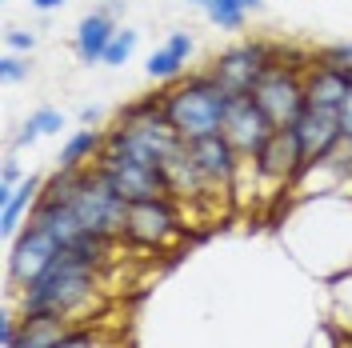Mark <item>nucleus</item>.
Masks as SVG:
<instances>
[{
    "instance_id": "nucleus-1",
    "label": "nucleus",
    "mask_w": 352,
    "mask_h": 348,
    "mask_svg": "<svg viewBox=\"0 0 352 348\" xmlns=\"http://www.w3.org/2000/svg\"><path fill=\"white\" fill-rule=\"evenodd\" d=\"M112 240L92 237L80 248H60V257L44 268L32 284H24L12 292V308L28 316V312H52V316H68L76 320L88 305H96V272L109 261Z\"/></svg>"
},
{
    "instance_id": "nucleus-2",
    "label": "nucleus",
    "mask_w": 352,
    "mask_h": 348,
    "mask_svg": "<svg viewBox=\"0 0 352 348\" xmlns=\"http://www.w3.org/2000/svg\"><path fill=\"white\" fill-rule=\"evenodd\" d=\"M164 96V120L173 124L184 140H197L208 132H220L224 109H228V88L217 85L212 72H188L160 92Z\"/></svg>"
},
{
    "instance_id": "nucleus-3",
    "label": "nucleus",
    "mask_w": 352,
    "mask_h": 348,
    "mask_svg": "<svg viewBox=\"0 0 352 348\" xmlns=\"http://www.w3.org/2000/svg\"><path fill=\"white\" fill-rule=\"evenodd\" d=\"M68 204L76 208V217L85 220V228L100 240H124V228H129V200L109 184V176L100 173L96 164H88L76 173V188L68 196Z\"/></svg>"
},
{
    "instance_id": "nucleus-4",
    "label": "nucleus",
    "mask_w": 352,
    "mask_h": 348,
    "mask_svg": "<svg viewBox=\"0 0 352 348\" xmlns=\"http://www.w3.org/2000/svg\"><path fill=\"white\" fill-rule=\"evenodd\" d=\"M256 105L268 112V120L276 129H288L296 124V116L308 109V96H305V68L300 65H272L264 68V76L252 88Z\"/></svg>"
},
{
    "instance_id": "nucleus-5",
    "label": "nucleus",
    "mask_w": 352,
    "mask_h": 348,
    "mask_svg": "<svg viewBox=\"0 0 352 348\" xmlns=\"http://www.w3.org/2000/svg\"><path fill=\"white\" fill-rule=\"evenodd\" d=\"M124 240H129L132 248H148V252L173 248L176 240H180V208H176L173 196L136 200V204L129 208Z\"/></svg>"
},
{
    "instance_id": "nucleus-6",
    "label": "nucleus",
    "mask_w": 352,
    "mask_h": 348,
    "mask_svg": "<svg viewBox=\"0 0 352 348\" xmlns=\"http://www.w3.org/2000/svg\"><path fill=\"white\" fill-rule=\"evenodd\" d=\"M280 65V56H276V48L264 41H244V44H232V48H224L220 56H212V65L208 72L217 76L220 88H228V92H252L256 80L264 76V68Z\"/></svg>"
},
{
    "instance_id": "nucleus-7",
    "label": "nucleus",
    "mask_w": 352,
    "mask_h": 348,
    "mask_svg": "<svg viewBox=\"0 0 352 348\" xmlns=\"http://www.w3.org/2000/svg\"><path fill=\"white\" fill-rule=\"evenodd\" d=\"M56 257H60V240L52 237L48 228L24 220V228L16 232L12 248H8V288L16 292L24 284H32Z\"/></svg>"
},
{
    "instance_id": "nucleus-8",
    "label": "nucleus",
    "mask_w": 352,
    "mask_h": 348,
    "mask_svg": "<svg viewBox=\"0 0 352 348\" xmlns=\"http://www.w3.org/2000/svg\"><path fill=\"white\" fill-rule=\"evenodd\" d=\"M96 168L109 176V184L129 204L153 200V196H168V176H164L160 164H144V160H132V156H120V153H100Z\"/></svg>"
},
{
    "instance_id": "nucleus-9",
    "label": "nucleus",
    "mask_w": 352,
    "mask_h": 348,
    "mask_svg": "<svg viewBox=\"0 0 352 348\" xmlns=\"http://www.w3.org/2000/svg\"><path fill=\"white\" fill-rule=\"evenodd\" d=\"M220 132L232 140V149H236L244 160H252V156L264 149V140L276 132V124L268 120V112L256 105L252 92H232V96H228V109H224Z\"/></svg>"
},
{
    "instance_id": "nucleus-10",
    "label": "nucleus",
    "mask_w": 352,
    "mask_h": 348,
    "mask_svg": "<svg viewBox=\"0 0 352 348\" xmlns=\"http://www.w3.org/2000/svg\"><path fill=\"white\" fill-rule=\"evenodd\" d=\"M184 144H188V153H192L200 176L208 180V188H212V193H220V188H232V184H236L244 156L232 149V140H228L224 132H208V136L184 140Z\"/></svg>"
},
{
    "instance_id": "nucleus-11",
    "label": "nucleus",
    "mask_w": 352,
    "mask_h": 348,
    "mask_svg": "<svg viewBox=\"0 0 352 348\" xmlns=\"http://www.w3.org/2000/svg\"><path fill=\"white\" fill-rule=\"evenodd\" d=\"M252 164H256V180H264L268 188H285L292 184L300 168H305V153H300V140H296V132L292 129H276L268 140H264V149L252 156Z\"/></svg>"
},
{
    "instance_id": "nucleus-12",
    "label": "nucleus",
    "mask_w": 352,
    "mask_h": 348,
    "mask_svg": "<svg viewBox=\"0 0 352 348\" xmlns=\"http://www.w3.org/2000/svg\"><path fill=\"white\" fill-rule=\"evenodd\" d=\"M288 129L296 132V140H300L305 164L329 160V156L340 153V144H344V136H340V120H336V112L332 109H312V105H308V109L296 116V124H288Z\"/></svg>"
},
{
    "instance_id": "nucleus-13",
    "label": "nucleus",
    "mask_w": 352,
    "mask_h": 348,
    "mask_svg": "<svg viewBox=\"0 0 352 348\" xmlns=\"http://www.w3.org/2000/svg\"><path fill=\"white\" fill-rule=\"evenodd\" d=\"M352 92V68H336V65H316L305 68V96L312 109H340V100Z\"/></svg>"
},
{
    "instance_id": "nucleus-14",
    "label": "nucleus",
    "mask_w": 352,
    "mask_h": 348,
    "mask_svg": "<svg viewBox=\"0 0 352 348\" xmlns=\"http://www.w3.org/2000/svg\"><path fill=\"white\" fill-rule=\"evenodd\" d=\"M164 176H168V196H173V200H200V196L212 193L208 180L200 176L197 160H192V153H188V144L164 164Z\"/></svg>"
},
{
    "instance_id": "nucleus-15",
    "label": "nucleus",
    "mask_w": 352,
    "mask_h": 348,
    "mask_svg": "<svg viewBox=\"0 0 352 348\" xmlns=\"http://www.w3.org/2000/svg\"><path fill=\"white\" fill-rule=\"evenodd\" d=\"M188 56H192V36H188V32H173V36L164 41V48H156L153 56H148V65H144V68H148V76H153V80L173 85V80L184 76Z\"/></svg>"
},
{
    "instance_id": "nucleus-16",
    "label": "nucleus",
    "mask_w": 352,
    "mask_h": 348,
    "mask_svg": "<svg viewBox=\"0 0 352 348\" xmlns=\"http://www.w3.org/2000/svg\"><path fill=\"white\" fill-rule=\"evenodd\" d=\"M41 188H44L41 176H24L21 184L12 188V196L0 204V232H4V240H8V244H12V240H16V232L24 228L21 220L28 217V213H32V204L41 200Z\"/></svg>"
},
{
    "instance_id": "nucleus-17",
    "label": "nucleus",
    "mask_w": 352,
    "mask_h": 348,
    "mask_svg": "<svg viewBox=\"0 0 352 348\" xmlns=\"http://www.w3.org/2000/svg\"><path fill=\"white\" fill-rule=\"evenodd\" d=\"M68 328H72V320H68V316L28 312V316H21V332H16L12 348H52L68 332Z\"/></svg>"
},
{
    "instance_id": "nucleus-18",
    "label": "nucleus",
    "mask_w": 352,
    "mask_h": 348,
    "mask_svg": "<svg viewBox=\"0 0 352 348\" xmlns=\"http://www.w3.org/2000/svg\"><path fill=\"white\" fill-rule=\"evenodd\" d=\"M112 32H116V24H112L109 12H88L85 21L76 24V56L85 65L104 61V48H109Z\"/></svg>"
},
{
    "instance_id": "nucleus-19",
    "label": "nucleus",
    "mask_w": 352,
    "mask_h": 348,
    "mask_svg": "<svg viewBox=\"0 0 352 348\" xmlns=\"http://www.w3.org/2000/svg\"><path fill=\"white\" fill-rule=\"evenodd\" d=\"M100 153H104V132L100 129H80V132H72V136L65 140L60 164H56V168H88V164H96Z\"/></svg>"
},
{
    "instance_id": "nucleus-20",
    "label": "nucleus",
    "mask_w": 352,
    "mask_h": 348,
    "mask_svg": "<svg viewBox=\"0 0 352 348\" xmlns=\"http://www.w3.org/2000/svg\"><path fill=\"white\" fill-rule=\"evenodd\" d=\"M52 348H112V340L96 325H72Z\"/></svg>"
},
{
    "instance_id": "nucleus-21",
    "label": "nucleus",
    "mask_w": 352,
    "mask_h": 348,
    "mask_svg": "<svg viewBox=\"0 0 352 348\" xmlns=\"http://www.w3.org/2000/svg\"><path fill=\"white\" fill-rule=\"evenodd\" d=\"M132 52H136V32H132V28H116L112 41H109V48H104V61H100V65L116 68V65H124Z\"/></svg>"
},
{
    "instance_id": "nucleus-22",
    "label": "nucleus",
    "mask_w": 352,
    "mask_h": 348,
    "mask_svg": "<svg viewBox=\"0 0 352 348\" xmlns=\"http://www.w3.org/2000/svg\"><path fill=\"white\" fill-rule=\"evenodd\" d=\"M28 124H32V132H36V136H56V132L65 129V112H56V109H36L32 116H28Z\"/></svg>"
},
{
    "instance_id": "nucleus-23",
    "label": "nucleus",
    "mask_w": 352,
    "mask_h": 348,
    "mask_svg": "<svg viewBox=\"0 0 352 348\" xmlns=\"http://www.w3.org/2000/svg\"><path fill=\"white\" fill-rule=\"evenodd\" d=\"M16 184H21V164H16V160H4V168H0V204L12 196Z\"/></svg>"
},
{
    "instance_id": "nucleus-24",
    "label": "nucleus",
    "mask_w": 352,
    "mask_h": 348,
    "mask_svg": "<svg viewBox=\"0 0 352 348\" xmlns=\"http://www.w3.org/2000/svg\"><path fill=\"white\" fill-rule=\"evenodd\" d=\"M0 76H4V80H28V61H21L16 52H8V56L0 61Z\"/></svg>"
},
{
    "instance_id": "nucleus-25",
    "label": "nucleus",
    "mask_w": 352,
    "mask_h": 348,
    "mask_svg": "<svg viewBox=\"0 0 352 348\" xmlns=\"http://www.w3.org/2000/svg\"><path fill=\"white\" fill-rule=\"evenodd\" d=\"M316 61H324V65H336V68H352V44H332V48H324Z\"/></svg>"
},
{
    "instance_id": "nucleus-26",
    "label": "nucleus",
    "mask_w": 352,
    "mask_h": 348,
    "mask_svg": "<svg viewBox=\"0 0 352 348\" xmlns=\"http://www.w3.org/2000/svg\"><path fill=\"white\" fill-rule=\"evenodd\" d=\"M4 41H8L12 52H32L36 36H32V32H24V28H8V32H4Z\"/></svg>"
},
{
    "instance_id": "nucleus-27",
    "label": "nucleus",
    "mask_w": 352,
    "mask_h": 348,
    "mask_svg": "<svg viewBox=\"0 0 352 348\" xmlns=\"http://www.w3.org/2000/svg\"><path fill=\"white\" fill-rule=\"evenodd\" d=\"M16 332H21V312L12 308L8 316H4V325H0V345L12 348V340H16Z\"/></svg>"
},
{
    "instance_id": "nucleus-28",
    "label": "nucleus",
    "mask_w": 352,
    "mask_h": 348,
    "mask_svg": "<svg viewBox=\"0 0 352 348\" xmlns=\"http://www.w3.org/2000/svg\"><path fill=\"white\" fill-rule=\"evenodd\" d=\"M336 120H340V136H344V144H352V92L340 100V109H336Z\"/></svg>"
},
{
    "instance_id": "nucleus-29",
    "label": "nucleus",
    "mask_w": 352,
    "mask_h": 348,
    "mask_svg": "<svg viewBox=\"0 0 352 348\" xmlns=\"http://www.w3.org/2000/svg\"><path fill=\"white\" fill-rule=\"evenodd\" d=\"M32 140H36V132H32V124L24 120V129L16 132V140H12V144H16V149H24V144H32Z\"/></svg>"
},
{
    "instance_id": "nucleus-30",
    "label": "nucleus",
    "mask_w": 352,
    "mask_h": 348,
    "mask_svg": "<svg viewBox=\"0 0 352 348\" xmlns=\"http://www.w3.org/2000/svg\"><path fill=\"white\" fill-rule=\"evenodd\" d=\"M32 8H41V12H52V8H65L68 0H28Z\"/></svg>"
},
{
    "instance_id": "nucleus-31",
    "label": "nucleus",
    "mask_w": 352,
    "mask_h": 348,
    "mask_svg": "<svg viewBox=\"0 0 352 348\" xmlns=\"http://www.w3.org/2000/svg\"><path fill=\"white\" fill-rule=\"evenodd\" d=\"M80 120H85V124H96V120H100V112H96V109H85V112H80Z\"/></svg>"
},
{
    "instance_id": "nucleus-32",
    "label": "nucleus",
    "mask_w": 352,
    "mask_h": 348,
    "mask_svg": "<svg viewBox=\"0 0 352 348\" xmlns=\"http://www.w3.org/2000/svg\"><path fill=\"white\" fill-rule=\"evenodd\" d=\"M188 4H197V8H208V4H212V0H188Z\"/></svg>"
}]
</instances>
